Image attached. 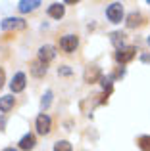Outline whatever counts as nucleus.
Masks as SVG:
<instances>
[{"label":"nucleus","mask_w":150,"mask_h":151,"mask_svg":"<svg viewBox=\"0 0 150 151\" xmlns=\"http://www.w3.org/2000/svg\"><path fill=\"white\" fill-rule=\"evenodd\" d=\"M137 50L133 48V46H127V48H121L116 52V61L117 63H129L133 58H135Z\"/></svg>","instance_id":"f257e3e1"},{"label":"nucleus","mask_w":150,"mask_h":151,"mask_svg":"<svg viewBox=\"0 0 150 151\" xmlns=\"http://www.w3.org/2000/svg\"><path fill=\"white\" fill-rule=\"evenodd\" d=\"M106 15H108L110 21L119 23L121 17H123V6H121V4H117V2L112 4V6H108V10H106Z\"/></svg>","instance_id":"f03ea898"},{"label":"nucleus","mask_w":150,"mask_h":151,"mask_svg":"<svg viewBox=\"0 0 150 151\" xmlns=\"http://www.w3.org/2000/svg\"><path fill=\"white\" fill-rule=\"evenodd\" d=\"M77 44H79V40H77V37H75V35H66V37L60 40V48L64 50V52H68V54L75 52Z\"/></svg>","instance_id":"7ed1b4c3"},{"label":"nucleus","mask_w":150,"mask_h":151,"mask_svg":"<svg viewBox=\"0 0 150 151\" xmlns=\"http://www.w3.org/2000/svg\"><path fill=\"white\" fill-rule=\"evenodd\" d=\"M50 126H52L50 117H48V115H44V113H41V115L37 117V132L44 136V134L50 132Z\"/></svg>","instance_id":"20e7f679"},{"label":"nucleus","mask_w":150,"mask_h":151,"mask_svg":"<svg viewBox=\"0 0 150 151\" xmlns=\"http://www.w3.org/2000/svg\"><path fill=\"white\" fill-rule=\"evenodd\" d=\"M2 29L4 31H8V29H25V21L23 19H19V17H8V19H4L2 21Z\"/></svg>","instance_id":"39448f33"},{"label":"nucleus","mask_w":150,"mask_h":151,"mask_svg":"<svg viewBox=\"0 0 150 151\" xmlns=\"http://www.w3.org/2000/svg\"><path fill=\"white\" fill-rule=\"evenodd\" d=\"M10 88H12V92H14V94L25 90V75H23V73H17V75H15L14 81L10 82Z\"/></svg>","instance_id":"423d86ee"},{"label":"nucleus","mask_w":150,"mask_h":151,"mask_svg":"<svg viewBox=\"0 0 150 151\" xmlns=\"http://www.w3.org/2000/svg\"><path fill=\"white\" fill-rule=\"evenodd\" d=\"M54 55H56V52H54L52 46H41V50H39V59H41L44 65L50 59H54Z\"/></svg>","instance_id":"0eeeda50"},{"label":"nucleus","mask_w":150,"mask_h":151,"mask_svg":"<svg viewBox=\"0 0 150 151\" xmlns=\"http://www.w3.org/2000/svg\"><path fill=\"white\" fill-rule=\"evenodd\" d=\"M19 147L23 151H31L35 147V136L33 134H25V136L21 138V142H19Z\"/></svg>","instance_id":"6e6552de"},{"label":"nucleus","mask_w":150,"mask_h":151,"mask_svg":"<svg viewBox=\"0 0 150 151\" xmlns=\"http://www.w3.org/2000/svg\"><path fill=\"white\" fill-rule=\"evenodd\" d=\"M85 81L87 82H96V81H100V69H98V67H89V69L85 71Z\"/></svg>","instance_id":"1a4fd4ad"},{"label":"nucleus","mask_w":150,"mask_h":151,"mask_svg":"<svg viewBox=\"0 0 150 151\" xmlns=\"http://www.w3.org/2000/svg\"><path fill=\"white\" fill-rule=\"evenodd\" d=\"M31 73L35 75V77H42V75L46 73V65L39 59V61H33L31 63Z\"/></svg>","instance_id":"9d476101"},{"label":"nucleus","mask_w":150,"mask_h":151,"mask_svg":"<svg viewBox=\"0 0 150 151\" xmlns=\"http://www.w3.org/2000/svg\"><path fill=\"white\" fill-rule=\"evenodd\" d=\"M48 15L54 19H60L62 15H64V6L62 4H52V6L48 8Z\"/></svg>","instance_id":"9b49d317"},{"label":"nucleus","mask_w":150,"mask_h":151,"mask_svg":"<svg viewBox=\"0 0 150 151\" xmlns=\"http://www.w3.org/2000/svg\"><path fill=\"white\" fill-rule=\"evenodd\" d=\"M37 6H41V2H39V0H33V2H27V0H21L17 8H19V12H23V14H25V12H31V10H35Z\"/></svg>","instance_id":"f8f14e48"},{"label":"nucleus","mask_w":150,"mask_h":151,"mask_svg":"<svg viewBox=\"0 0 150 151\" xmlns=\"http://www.w3.org/2000/svg\"><path fill=\"white\" fill-rule=\"evenodd\" d=\"M12 107H14V98L12 96H2L0 98V111H2V113L10 111Z\"/></svg>","instance_id":"ddd939ff"},{"label":"nucleus","mask_w":150,"mask_h":151,"mask_svg":"<svg viewBox=\"0 0 150 151\" xmlns=\"http://www.w3.org/2000/svg\"><path fill=\"white\" fill-rule=\"evenodd\" d=\"M141 19H143V15L137 14V12L129 14V17H127V27H137V25H141Z\"/></svg>","instance_id":"4468645a"},{"label":"nucleus","mask_w":150,"mask_h":151,"mask_svg":"<svg viewBox=\"0 0 150 151\" xmlns=\"http://www.w3.org/2000/svg\"><path fill=\"white\" fill-rule=\"evenodd\" d=\"M123 38H125L123 33H112V42H114V46H116L117 50L123 48Z\"/></svg>","instance_id":"2eb2a0df"},{"label":"nucleus","mask_w":150,"mask_h":151,"mask_svg":"<svg viewBox=\"0 0 150 151\" xmlns=\"http://www.w3.org/2000/svg\"><path fill=\"white\" fill-rule=\"evenodd\" d=\"M139 147L143 151H150V136H141L139 138Z\"/></svg>","instance_id":"dca6fc26"},{"label":"nucleus","mask_w":150,"mask_h":151,"mask_svg":"<svg viewBox=\"0 0 150 151\" xmlns=\"http://www.w3.org/2000/svg\"><path fill=\"white\" fill-rule=\"evenodd\" d=\"M54 151H71V144L69 142H58L54 145Z\"/></svg>","instance_id":"f3484780"},{"label":"nucleus","mask_w":150,"mask_h":151,"mask_svg":"<svg viewBox=\"0 0 150 151\" xmlns=\"http://www.w3.org/2000/svg\"><path fill=\"white\" fill-rule=\"evenodd\" d=\"M50 98H52V92H46V96L42 98V101H41V105H42V109H46V107L50 105Z\"/></svg>","instance_id":"a211bd4d"},{"label":"nucleus","mask_w":150,"mask_h":151,"mask_svg":"<svg viewBox=\"0 0 150 151\" xmlns=\"http://www.w3.org/2000/svg\"><path fill=\"white\" fill-rule=\"evenodd\" d=\"M4 126H6V121H4V117L0 115V130H4Z\"/></svg>","instance_id":"6ab92c4d"},{"label":"nucleus","mask_w":150,"mask_h":151,"mask_svg":"<svg viewBox=\"0 0 150 151\" xmlns=\"http://www.w3.org/2000/svg\"><path fill=\"white\" fill-rule=\"evenodd\" d=\"M2 84H4V71L0 69V88H2Z\"/></svg>","instance_id":"aec40b11"},{"label":"nucleus","mask_w":150,"mask_h":151,"mask_svg":"<svg viewBox=\"0 0 150 151\" xmlns=\"http://www.w3.org/2000/svg\"><path fill=\"white\" fill-rule=\"evenodd\" d=\"M143 61H150V55H148V54H144V55H143Z\"/></svg>","instance_id":"412c9836"},{"label":"nucleus","mask_w":150,"mask_h":151,"mask_svg":"<svg viewBox=\"0 0 150 151\" xmlns=\"http://www.w3.org/2000/svg\"><path fill=\"white\" fill-rule=\"evenodd\" d=\"M2 151H15L14 147H6V149H2Z\"/></svg>","instance_id":"4be33fe9"},{"label":"nucleus","mask_w":150,"mask_h":151,"mask_svg":"<svg viewBox=\"0 0 150 151\" xmlns=\"http://www.w3.org/2000/svg\"><path fill=\"white\" fill-rule=\"evenodd\" d=\"M148 44H150V38H148Z\"/></svg>","instance_id":"5701e85b"}]
</instances>
